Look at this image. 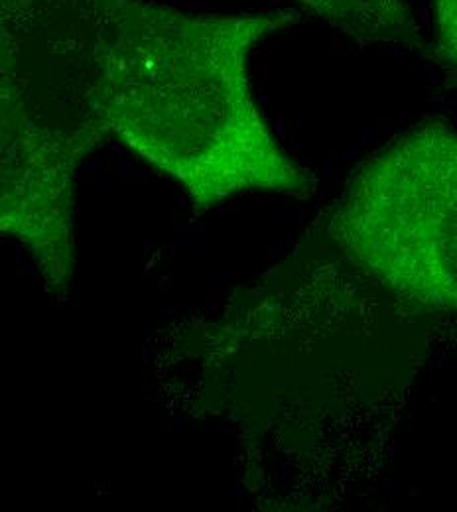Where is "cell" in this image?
Masks as SVG:
<instances>
[{"mask_svg": "<svg viewBox=\"0 0 457 512\" xmlns=\"http://www.w3.org/2000/svg\"><path fill=\"white\" fill-rule=\"evenodd\" d=\"M79 160L0 85V231L38 253H69Z\"/></svg>", "mask_w": 457, "mask_h": 512, "instance_id": "4", "label": "cell"}, {"mask_svg": "<svg viewBox=\"0 0 457 512\" xmlns=\"http://www.w3.org/2000/svg\"><path fill=\"white\" fill-rule=\"evenodd\" d=\"M306 14L361 46H424L422 30L408 0H294Z\"/></svg>", "mask_w": 457, "mask_h": 512, "instance_id": "5", "label": "cell"}, {"mask_svg": "<svg viewBox=\"0 0 457 512\" xmlns=\"http://www.w3.org/2000/svg\"><path fill=\"white\" fill-rule=\"evenodd\" d=\"M298 20L121 0L93 95L99 132L176 180L199 211L247 192L312 197L310 170L272 134L249 75L253 50Z\"/></svg>", "mask_w": 457, "mask_h": 512, "instance_id": "1", "label": "cell"}, {"mask_svg": "<svg viewBox=\"0 0 457 512\" xmlns=\"http://www.w3.org/2000/svg\"><path fill=\"white\" fill-rule=\"evenodd\" d=\"M432 60L450 79H457V0H432Z\"/></svg>", "mask_w": 457, "mask_h": 512, "instance_id": "6", "label": "cell"}, {"mask_svg": "<svg viewBox=\"0 0 457 512\" xmlns=\"http://www.w3.org/2000/svg\"><path fill=\"white\" fill-rule=\"evenodd\" d=\"M329 243L416 312L457 316V128H410L349 176L326 213Z\"/></svg>", "mask_w": 457, "mask_h": 512, "instance_id": "2", "label": "cell"}, {"mask_svg": "<svg viewBox=\"0 0 457 512\" xmlns=\"http://www.w3.org/2000/svg\"><path fill=\"white\" fill-rule=\"evenodd\" d=\"M121 0H0V85L81 158L103 138L93 95Z\"/></svg>", "mask_w": 457, "mask_h": 512, "instance_id": "3", "label": "cell"}]
</instances>
